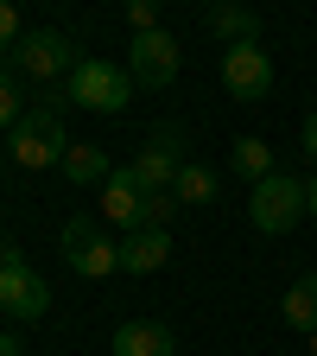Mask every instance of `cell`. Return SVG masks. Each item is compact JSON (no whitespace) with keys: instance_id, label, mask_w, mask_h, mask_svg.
<instances>
[{"instance_id":"obj_4","label":"cell","mask_w":317,"mask_h":356,"mask_svg":"<svg viewBox=\"0 0 317 356\" xmlns=\"http://www.w3.org/2000/svg\"><path fill=\"white\" fill-rule=\"evenodd\" d=\"M64 261L76 267L83 280H108V274H121V242L102 236L96 216H70L64 222Z\"/></svg>"},{"instance_id":"obj_2","label":"cell","mask_w":317,"mask_h":356,"mask_svg":"<svg viewBox=\"0 0 317 356\" xmlns=\"http://www.w3.org/2000/svg\"><path fill=\"white\" fill-rule=\"evenodd\" d=\"M127 89H133V76H127L121 64H108V58H83V64L70 70V102H76V108L121 115V108H127Z\"/></svg>"},{"instance_id":"obj_15","label":"cell","mask_w":317,"mask_h":356,"mask_svg":"<svg viewBox=\"0 0 317 356\" xmlns=\"http://www.w3.org/2000/svg\"><path fill=\"white\" fill-rule=\"evenodd\" d=\"M64 178H70V185H108L114 165H108L102 147H70V153H64Z\"/></svg>"},{"instance_id":"obj_19","label":"cell","mask_w":317,"mask_h":356,"mask_svg":"<svg viewBox=\"0 0 317 356\" xmlns=\"http://www.w3.org/2000/svg\"><path fill=\"white\" fill-rule=\"evenodd\" d=\"M171 216H178V191H159V197H146V229H165Z\"/></svg>"},{"instance_id":"obj_22","label":"cell","mask_w":317,"mask_h":356,"mask_svg":"<svg viewBox=\"0 0 317 356\" xmlns=\"http://www.w3.org/2000/svg\"><path fill=\"white\" fill-rule=\"evenodd\" d=\"M305 153H311V159H317V108H311V115H305Z\"/></svg>"},{"instance_id":"obj_3","label":"cell","mask_w":317,"mask_h":356,"mask_svg":"<svg viewBox=\"0 0 317 356\" xmlns=\"http://www.w3.org/2000/svg\"><path fill=\"white\" fill-rule=\"evenodd\" d=\"M64 153H70L64 115H58V108H26L19 127H13V159H19L26 172H38V165H64Z\"/></svg>"},{"instance_id":"obj_24","label":"cell","mask_w":317,"mask_h":356,"mask_svg":"<svg viewBox=\"0 0 317 356\" xmlns=\"http://www.w3.org/2000/svg\"><path fill=\"white\" fill-rule=\"evenodd\" d=\"M311 216H317V178H311Z\"/></svg>"},{"instance_id":"obj_7","label":"cell","mask_w":317,"mask_h":356,"mask_svg":"<svg viewBox=\"0 0 317 356\" xmlns=\"http://www.w3.org/2000/svg\"><path fill=\"white\" fill-rule=\"evenodd\" d=\"M178 153H185V140H178V134H171V127H159V134H153V140H146L140 153H133V159H127V172H133V185H140L146 197H159V191H171V185H178V172H185V159H178Z\"/></svg>"},{"instance_id":"obj_11","label":"cell","mask_w":317,"mask_h":356,"mask_svg":"<svg viewBox=\"0 0 317 356\" xmlns=\"http://www.w3.org/2000/svg\"><path fill=\"white\" fill-rule=\"evenodd\" d=\"M114 356H178V337L159 318H127L114 331Z\"/></svg>"},{"instance_id":"obj_20","label":"cell","mask_w":317,"mask_h":356,"mask_svg":"<svg viewBox=\"0 0 317 356\" xmlns=\"http://www.w3.org/2000/svg\"><path fill=\"white\" fill-rule=\"evenodd\" d=\"M127 26H133V38L159 32V7H153V0H127Z\"/></svg>"},{"instance_id":"obj_23","label":"cell","mask_w":317,"mask_h":356,"mask_svg":"<svg viewBox=\"0 0 317 356\" xmlns=\"http://www.w3.org/2000/svg\"><path fill=\"white\" fill-rule=\"evenodd\" d=\"M0 356H26V350H19V337H0Z\"/></svg>"},{"instance_id":"obj_9","label":"cell","mask_w":317,"mask_h":356,"mask_svg":"<svg viewBox=\"0 0 317 356\" xmlns=\"http://www.w3.org/2000/svg\"><path fill=\"white\" fill-rule=\"evenodd\" d=\"M13 70H26V76H64V70H76V51H70V38L64 32H26L19 44H13Z\"/></svg>"},{"instance_id":"obj_6","label":"cell","mask_w":317,"mask_h":356,"mask_svg":"<svg viewBox=\"0 0 317 356\" xmlns=\"http://www.w3.org/2000/svg\"><path fill=\"white\" fill-rule=\"evenodd\" d=\"M178 70H185V51H178V38L159 26V32H140L127 44V76L140 83V89H165Z\"/></svg>"},{"instance_id":"obj_14","label":"cell","mask_w":317,"mask_h":356,"mask_svg":"<svg viewBox=\"0 0 317 356\" xmlns=\"http://www.w3.org/2000/svg\"><path fill=\"white\" fill-rule=\"evenodd\" d=\"M203 26H209L216 38H229V44H254L260 13H248V7H209V13H203Z\"/></svg>"},{"instance_id":"obj_13","label":"cell","mask_w":317,"mask_h":356,"mask_svg":"<svg viewBox=\"0 0 317 356\" xmlns=\"http://www.w3.org/2000/svg\"><path fill=\"white\" fill-rule=\"evenodd\" d=\"M280 318H286L292 331H317V274H298V280L286 286V299H280Z\"/></svg>"},{"instance_id":"obj_21","label":"cell","mask_w":317,"mask_h":356,"mask_svg":"<svg viewBox=\"0 0 317 356\" xmlns=\"http://www.w3.org/2000/svg\"><path fill=\"white\" fill-rule=\"evenodd\" d=\"M19 38H26L19 32V7H13V0H0V51H13Z\"/></svg>"},{"instance_id":"obj_8","label":"cell","mask_w":317,"mask_h":356,"mask_svg":"<svg viewBox=\"0 0 317 356\" xmlns=\"http://www.w3.org/2000/svg\"><path fill=\"white\" fill-rule=\"evenodd\" d=\"M222 89H229L235 102H266L273 96V58H266L260 44H229V51H222Z\"/></svg>"},{"instance_id":"obj_10","label":"cell","mask_w":317,"mask_h":356,"mask_svg":"<svg viewBox=\"0 0 317 356\" xmlns=\"http://www.w3.org/2000/svg\"><path fill=\"white\" fill-rule=\"evenodd\" d=\"M102 216H108V222H121L127 236H140V229H146V191L133 185V172H127V165L102 185Z\"/></svg>"},{"instance_id":"obj_5","label":"cell","mask_w":317,"mask_h":356,"mask_svg":"<svg viewBox=\"0 0 317 356\" xmlns=\"http://www.w3.org/2000/svg\"><path fill=\"white\" fill-rule=\"evenodd\" d=\"M0 312H13L26 325H38L44 312H51V286L13 254V242H0Z\"/></svg>"},{"instance_id":"obj_16","label":"cell","mask_w":317,"mask_h":356,"mask_svg":"<svg viewBox=\"0 0 317 356\" xmlns=\"http://www.w3.org/2000/svg\"><path fill=\"white\" fill-rule=\"evenodd\" d=\"M229 165H235L241 178H254V185H260V178H273V172H280V165H273V147H266V140H254V134L229 147Z\"/></svg>"},{"instance_id":"obj_12","label":"cell","mask_w":317,"mask_h":356,"mask_svg":"<svg viewBox=\"0 0 317 356\" xmlns=\"http://www.w3.org/2000/svg\"><path fill=\"white\" fill-rule=\"evenodd\" d=\"M171 261V236L165 229H140L121 242V274H159V267Z\"/></svg>"},{"instance_id":"obj_17","label":"cell","mask_w":317,"mask_h":356,"mask_svg":"<svg viewBox=\"0 0 317 356\" xmlns=\"http://www.w3.org/2000/svg\"><path fill=\"white\" fill-rule=\"evenodd\" d=\"M178 204H216V172L209 165H197V159H185V172H178Z\"/></svg>"},{"instance_id":"obj_18","label":"cell","mask_w":317,"mask_h":356,"mask_svg":"<svg viewBox=\"0 0 317 356\" xmlns=\"http://www.w3.org/2000/svg\"><path fill=\"white\" fill-rule=\"evenodd\" d=\"M19 115H26V108H19V89H13L7 70H0V127H19Z\"/></svg>"},{"instance_id":"obj_1","label":"cell","mask_w":317,"mask_h":356,"mask_svg":"<svg viewBox=\"0 0 317 356\" xmlns=\"http://www.w3.org/2000/svg\"><path fill=\"white\" fill-rule=\"evenodd\" d=\"M248 216H254V229H260V236H286L298 216H311V185H298L292 172L260 178L254 197H248Z\"/></svg>"},{"instance_id":"obj_25","label":"cell","mask_w":317,"mask_h":356,"mask_svg":"<svg viewBox=\"0 0 317 356\" xmlns=\"http://www.w3.org/2000/svg\"><path fill=\"white\" fill-rule=\"evenodd\" d=\"M311 356H317V331H311Z\"/></svg>"}]
</instances>
